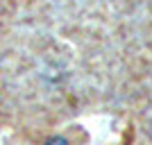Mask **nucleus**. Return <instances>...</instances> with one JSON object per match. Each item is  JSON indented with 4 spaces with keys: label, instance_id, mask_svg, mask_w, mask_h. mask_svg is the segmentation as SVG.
Masks as SVG:
<instances>
[{
    "label": "nucleus",
    "instance_id": "nucleus-1",
    "mask_svg": "<svg viewBox=\"0 0 152 145\" xmlns=\"http://www.w3.org/2000/svg\"><path fill=\"white\" fill-rule=\"evenodd\" d=\"M45 145H66V141H64L61 136H57V138H50V141H48Z\"/></svg>",
    "mask_w": 152,
    "mask_h": 145
}]
</instances>
